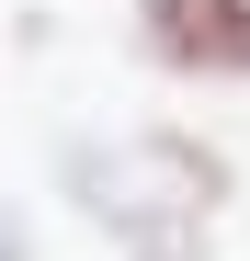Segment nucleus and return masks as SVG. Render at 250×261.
I'll use <instances>...</instances> for the list:
<instances>
[{"mask_svg":"<svg viewBox=\"0 0 250 261\" xmlns=\"http://www.w3.org/2000/svg\"><path fill=\"white\" fill-rule=\"evenodd\" d=\"M137 57L182 91H239L250 80V0H125Z\"/></svg>","mask_w":250,"mask_h":261,"instance_id":"f03ea898","label":"nucleus"},{"mask_svg":"<svg viewBox=\"0 0 250 261\" xmlns=\"http://www.w3.org/2000/svg\"><path fill=\"white\" fill-rule=\"evenodd\" d=\"M57 193L91 216L125 261H205L216 216L239 204V159L193 125H91L57 137Z\"/></svg>","mask_w":250,"mask_h":261,"instance_id":"f257e3e1","label":"nucleus"},{"mask_svg":"<svg viewBox=\"0 0 250 261\" xmlns=\"http://www.w3.org/2000/svg\"><path fill=\"white\" fill-rule=\"evenodd\" d=\"M0 261H34V216L23 204H0Z\"/></svg>","mask_w":250,"mask_h":261,"instance_id":"7ed1b4c3","label":"nucleus"}]
</instances>
